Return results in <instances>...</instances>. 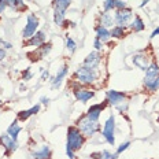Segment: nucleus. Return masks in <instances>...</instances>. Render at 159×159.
<instances>
[{"label":"nucleus","mask_w":159,"mask_h":159,"mask_svg":"<svg viewBox=\"0 0 159 159\" xmlns=\"http://www.w3.org/2000/svg\"><path fill=\"white\" fill-rule=\"evenodd\" d=\"M93 45H95V48L98 49V51H100L102 47H103V43L100 41L99 39H95V43H93Z\"/></svg>","instance_id":"7c9ffc66"},{"label":"nucleus","mask_w":159,"mask_h":159,"mask_svg":"<svg viewBox=\"0 0 159 159\" xmlns=\"http://www.w3.org/2000/svg\"><path fill=\"white\" fill-rule=\"evenodd\" d=\"M144 85L150 91H157L159 88V66L157 63H151L145 70Z\"/></svg>","instance_id":"f03ea898"},{"label":"nucleus","mask_w":159,"mask_h":159,"mask_svg":"<svg viewBox=\"0 0 159 159\" xmlns=\"http://www.w3.org/2000/svg\"><path fill=\"white\" fill-rule=\"evenodd\" d=\"M0 145L6 150V155H10L11 152H14L18 148V143H16L14 139L10 137L8 134H3L0 137Z\"/></svg>","instance_id":"1a4fd4ad"},{"label":"nucleus","mask_w":159,"mask_h":159,"mask_svg":"<svg viewBox=\"0 0 159 159\" xmlns=\"http://www.w3.org/2000/svg\"><path fill=\"white\" fill-rule=\"evenodd\" d=\"M4 58H6V49L4 48H0V61H3Z\"/></svg>","instance_id":"f704fd0d"},{"label":"nucleus","mask_w":159,"mask_h":159,"mask_svg":"<svg viewBox=\"0 0 159 159\" xmlns=\"http://www.w3.org/2000/svg\"><path fill=\"white\" fill-rule=\"evenodd\" d=\"M91 158L92 159H103V157H102V152H100V154H92Z\"/></svg>","instance_id":"c9c22d12"},{"label":"nucleus","mask_w":159,"mask_h":159,"mask_svg":"<svg viewBox=\"0 0 159 159\" xmlns=\"http://www.w3.org/2000/svg\"><path fill=\"white\" fill-rule=\"evenodd\" d=\"M133 63L137 66L139 69H141V70H147L150 63H148V58L147 55H134L133 56Z\"/></svg>","instance_id":"dca6fc26"},{"label":"nucleus","mask_w":159,"mask_h":159,"mask_svg":"<svg viewBox=\"0 0 159 159\" xmlns=\"http://www.w3.org/2000/svg\"><path fill=\"white\" fill-rule=\"evenodd\" d=\"M148 2H150V0H143V2H141V4H140V7H144V6L147 4Z\"/></svg>","instance_id":"58836bf2"},{"label":"nucleus","mask_w":159,"mask_h":159,"mask_svg":"<svg viewBox=\"0 0 159 159\" xmlns=\"http://www.w3.org/2000/svg\"><path fill=\"white\" fill-rule=\"evenodd\" d=\"M132 19V10L130 8H124L118 10L117 14L114 15V21L118 26H125L129 24V21Z\"/></svg>","instance_id":"6e6552de"},{"label":"nucleus","mask_w":159,"mask_h":159,"mask_svg":"<svg viewBox=\"0 0 159 159\" xmlns=\"http://www.w3.org/2000/svg\"><path fill=\"white\" fill-rule=\"evenodd\" d=\"M51 48H52V44H51V43H47V44H41L40 47H37V52H39L37 61H39V59H41V58H44V56L47 55L49 51H51Z\"/></svg>","instance_id":"5701e85b"},{"label":"nucleus","mask_w":159,"mask_h":159,"mask_svg":"<svg viewBox=\"0 0 159 159\" xmlns=\"http://www.w3.org/2000/svg\"><path fill=\"white\" fill-rule=\"evenodd\" d=\"M51 155V150H49L48 145H43L41 150L33 152V158L34 159H48Z\"/></svg>","instance_id":"412c9836"},{"label":"nucleus","mask_w":159,"mask_h":159,"mask_svg":"<svg viewBox=\"0 0 159 159\" xmlns=\"http://www.w3.org/2000/svg\"><path fill=\"white\" fill-rule=\"evenodd\" d=\"M106 96H107V102L110 104L118 106L119 103H124V99L126 95L124 92H118V91H107Z\"/></svg>","instance_id":"9b49d317"},{"label":"nucleus","mask_w":159,"mask_h":159,"mask_svg":"<svg viewBox=\"0 0 159 159\" xmlns=\"http://www.w3.org/2000/svg\"><path fill=\"white\" fill-rule=\"evenodd\" d=\"M115 8H117V10H124V8H126V3L122 2V0H115Z\"/></svg>","instance_id":"cd10ccee"},{"label":"nucleus","mask_w":159,"mask_h":159,"mask_svg":"<svg viewBox=\"0 0 159 159\" xmlns=\"http://www.w3.org/2000/svg\"><path fill=\"white\" fill-rule=\"evenodd\" d=\"M130 28H132V30H133V32H141V30H144L145 26H144L143 19H141L139 15H136L134 19H133V22L130 24Z\"/></svg>","instance_id":"4be33fe9"},{"label":"nucleus","mask_w":159,"mask_h":159,"mask_svg":"<svg viewBox=\"0 0 159 159\" xmlns=\"http://www.w3.org/2000/svg\"><path fill=\"white\" fill-rule=\"evenodd\" d=\"M48 77H49V71L48 70H43V74H41V80H43V81H47Z\"/></svg>","instance_id":"72a5a7b5"},{"label":"nucleus","mask_w":159,"mask_h":159,"mask_svg":"<svg viewBox=\"0 0 159 159\" xmlns=\"http://www.w3.org/2000/svg\"><path fill=\"white\" fill-rule=\"evenodd\" d=\"M111 37L114 39H122L125 37V26H114V28L111 29Z\"/></svg>","instance_id":"b1692460"},{"label":"nucleus","mask_w":159,"mask_h":159,"mask_svg":"<svg viewBox=\"0 0 159 159\" xmlns=\"http://www.w3.org/2000/svg\"><path fill=\"white\" fill-rule=\"evenodd\" d=\"M99 63H100V54L98 51L91 52L84 61V66L87 67H92V69H98Z\"/></svg>","instance_id":"4468645a"},{"label":"nucleus","mask_w":159,"mask_h":159,"mask_svg":"<svg viewBox=\"0 0 159 159\" xmlns=\"http://www.w3.org/2000/svg\"><path fill=\"white\" fill-rule=\"evenodd\" d=\"M44 40H45V34L44 32H36L32 37H29L28 41L24 43V47H40L41 44H44Z\"/></svg>","instance_id":"9d476101"},{"label":"nucleus","mask_w":159,"mask_h":159,"mask_svg":"<svg viewBox=\"0 0 159 159\" xmlns=\"http://www.w3.org/2000/svg\"><path fill=\"white\" fill-rule=\"evenodd\" d=\"M74 77L78 80L82 84H92L95 82V80L98 78V69H92L87 67V66L82 65L81 67L77 69V71L74 73Z\"/></svg>","instance_id":"20e7f679"},{"label":"nucleus","mask_w":159,"mask_h":159,"mask_svg":"<svg viewBox=\"0 0 159 159\" xmlns=\"http://www.w3.org/2000/svg\"><path fill=\"white\" fill-rule=\"evenodd\" d=\"M158 122H159V117H158Z\"/></svg>","instance_id":"ea45409f"},{"label":"nucleus","mask_w":159,"mask_h":159,"mask_svg":"<svg viewBox=\"0 0 159 159\" xmlns=\"http://www.w3.org/2000/svg\"><path fill=\"white\" fill-rule=\"evenodd\" d=\"M77 128L81 130V133L84 136H93L96 132L100 129V125H99L98 121H93V119L88 118L87 115H82L80 119H77Z\"/></svg>","instance_id":"7ed1b4c3"},{"label":"nucleus","mask_w":159,"mask_h":159,"mask_svg":"<svg viewBox=\"0 0 159 159\" xmlns=\"http://www.w3.org/2000/svg\"><path fill=\"white\" fill-rule=\"evenodd\" d=\"M26 25H25V29L24 32H22V36H24L25 39H29L32 37L33 34L36 33V30H37L39 28V18L36 16L34 14H29L28 18H26Z\"/></svg>","instance_id":"0eeeda50"},{"label":"nucleus","mask_w":159,"mask_h":159,"mask_svg":"<svg viewBox=\"0 0 159 159\" xmlns=\"http://www.w3.org/2000/svg\"><path fill=\"white\" fill-rule=\"evenodd\" d=\"M66 47H67V49L71 52V54L75 51V47H77V45H75V43H74V40H73L71 37H69V36L66 37Z\"/></svg>","instance_id":"a878e982"},{"label":"nucleus","mask_w":159,"mask_h":159,"mask_svg":"<svg viewBox=\"0 0 159 159\" xmlns=\"http://www.w3.org/2000/svg\"><path fill=\"white\" fill-rule=\"evenodd\" d=\"M106 108V103H98V104H93V106H91V107L88 108V111H87V117L88 118H91V119H93V121H99V117H100V114H102V111H103Z\"/></svg>","instance_id":"f8f14e48"},{"label":"nucleus","mask_w":159,"mask_h":159,"mask_svg":"<svg viewBox=\"0 0 159 159\" xmlns=\"http://www.w3.org/2000/svg\"><path fill=\"white\" fill-rule=\"evenodd\" d=\"M22 130V128L18 125V121H14L11 125L8 126L7 129V134L10 136L11 139H14V140L16 141V139H18V134H19V132Z\"/></svg>","instance_id":"aec40b11"},{"label":"nucleus","mask_w":159,"mask_h":159,"mask_svg":"<svg viewBox=\"0 0 159 159\" xmlns=\"http://www.w3.org/2000/svg\"><path fill=\"white\" fill-rule=\"evenodd\" d=\"M39 111H40V104L33 106V107H32V108H29V110L19 111V112H18V121L25 122L26 119H28L29 117H30V115H33V114H37Z\"/></svg>","instance_id":"f3484780"},{"label":"nucleus","mask_w":159,"mask_h":159,"mask_svg":"<svg viewBox=\"0 0 159 159\" xmlns=\"http://www.w3.org/2000/svg\"><path fill=\"white\" fill-rule=\"evenodd\" d=\"M33 77V74L30 73V70H29V69H26V70L24 71V80L25 81H28V80H30Z\"/></svg>","instance_id":"2f4dec72"},{"label":"nucleus","mask_w":159,"mask_h":159,"mask_svg":"<svg viewBox=\"0 0 159 159\" xmlns=\"http://www.w3.org/2000/svg\"><path fill=\"white\" fill-rule=\"evenodd\" d=\"M84 141H85L84 134L81 133V130L77 126H70L67 129V144H66L67 150H71L73 152L78 151L82 147Z\"/></svg>","instance_id":"f257e3e1"},{"label":"nucleus","mask_w":159,"mask_h":159,"mask_svg":"<svg viewBox=\"0 0 159 159\" xmlns=\"http://www.w3.org/2000/svg\"><path fill=\"white\" fill-rule=\"evenodd\" d=\"M114 130H115V118H114V115H110L104 124V129H103V132H102V134H103V137L107 140V143L111 145H114V143H115Z\"/></svg>","instance_id":"423d86ee"},{"label":"nucleus","mask_w":159,"mask_h":159,"mask_svg":"<svg viewBox=\"0 0 159 159\" xmlns=\"http://www.w3.org/2000/svg\"><path fill=\"white\" fill-rule=\"evenodd\" d=\"M129 145H130V143H129V141H126V143H122V144L118 147L117 154H121V152H124V151H125V150H126V148L129 147Z\"/></svg>","instance_id":"c85d7f7f"},{"label":"nucleus","mask_w":159,"mask_h":159,"mask_svg":"<svg viewBox=\"0 0 159 159\" xmlns=\"http://www.w3.org/2000/svg\"><path fill=\"white\" fill-rule=\"evenodd\" d=\"M103 8H104L106 12L115 10V0H106V2L103 3Z\"/></svg>","instance_id":"393cba45"},{"label":"nucleus","mask_w":159,"mask_h":159,"mask_svg":"<svg viewBox=\"0 0 159 159\" xmlns=\"http://www.w3.org/2000/svg\"><path fill=\"white\" fill-rule=\"evenodd\" d=\"M67 71H69V67L67 66H63V67L61 69V70L58 71V74H56V77L52 80V88H58L59 85H61V82H62V80H63L66 77V74H67Z\"/></svg>","instance_id":"6ab92c4d"},{"label":"nucleus","mask_w":159,"mask_h":159,"mask_svg":"<svg viewBox=\"0 0 159 159\" xmlns=\"http://www.w3.org/2000/svg\"><path fill=\"white\" fill-rule=\"evenodd\" d=\"M74 96H75V99L80 102H82V103H85V102H88V100H91L92 98L95 96V92L93 91H89V89H74Z\"/></svg>","instance_id":"ddd939ff"},{"label":"nucleus","mask_w":159,"mask_h":159,"mask_svg":"<svg viewBox=\"0 0 159 159\" xmlns=\"http://www.w3.org/2000/svg\"><path fill=\"white\" fill-rule=\"evenodd\" d=\"M0 45H2L4 49H10V48H12V45L10 44V43L7 41H4V40H0Z\"/></svg>","instance_id":"473e14b6"},{"label":"nucleus","mask_w":159,"mask_h":159,"mask_svg":"<svg viewBox=\"0 0 159 159\" xmlns=\"http://www.w3.org/2000/svg\"><path fill=\"white\" fill-rule=\"evenodd\" d=\"M115 24V21H114V16H112V14H110V11L108 12H106L103 11L102 12V15H100V26H103V28H114V25Z\"/></svg>","instance_id":"2eb2a0df"},{"label":"nucleus","mask_w":159,"mask_h":159,"mask_svg":"<svg viewBox=\"0 0 159 159\" xmlns=\"http://www.w3.org/2000/svg\"><path fill=\"white\" fill-rule=\"evenodd\" d=\"M159 34V28H157L154 32H152V34H151V37H157V36Z\"/></svg>","instance_id":"e433bc0d"},{"label":"nucleus","mask_w":159,"mask_h":159,"mask_svg":"<svg viewBox=\"0 0 159 159\" xmlns=\"http://www.w3.org/2000/svg\"><path fill=\"white\" fill-rule=\"evenodd\" d=\"M102 157H103V159H117L118 154H111L108 151H103L102 152Z\"/></svg>","instance_id":"bb28decb"},{"label":"nucleus","mask_w":159,"mask_h":159,"mask_svg":"<svg viewBox=\"0 0 159 159\" xmlns=\"http://www.w3.org/2000/svg\"><path fill=\"white\" fill-rule=\"evenodd\" d=\"M7 7H8V2H7V0H0V14H2V12L4 11Z\"/></svg>","instance_id":"c756f323"},{"label":"nucleus","mask_w":159,"mask_h":159,"mask_svg":"<svg viewBox=\"0 0 159 159\" xmlns=\"http://www.w3.org/2000/svg\"><path fill=\"white\" fill-rule=\"evenodd\" d=\"M71 0H54V21L58 26L65 24V14Z\"/></svg>","instance_id":"39448f33"},{"label":"nucleus","mask_w":159,"mask_h":159,"mask_svg":"<svg viewBox=\"0 0 159 159\" xmlns=\"http://www.w3.org/2000/svg\"><path fill=\"white\" fill-rule=\"evenodd\" d=\"M110 37H111V33L107 28H103V26H98L96 28V39H99L102 43L108 41Z\"/></svg>","instance_id":"a211bd4d"},{"label":"nucleus","mask_w":159,"mask_h":159,"mask_svg":"<svg viewBox=\"0 0 159 159\" xmlns=\"http://www.w3.org/2000/svg\"><path fill=\"white\" fill-rule=\"evenodd\" d=\"M48 102H49L48 98H41V103H43V104H47Z\"/></svg>","instance_id":"4c0bfd02"}]
</instances>
